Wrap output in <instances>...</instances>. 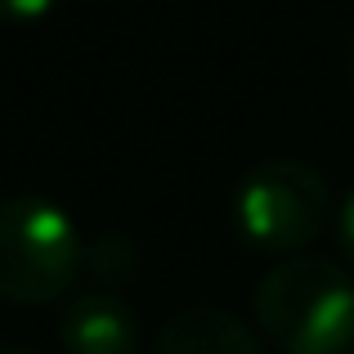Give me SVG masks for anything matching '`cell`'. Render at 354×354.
Returning a JSON list of instances; mask_svg holds the SVG:
<instances>
[{"label": "cell", "mask_w": 354, "mask_h": 354, "mask_svg": "<svg viewBox=\"0 0 354 354\" xmlns=\"http://www.w3.org/2000/svg\"><path fill=\"white\" fill-rule=\"evenodd\" d=\"M346 81H350V95H354V36L346 45Z\"/></svg>", "instance_id": "cell-9"}, {"label": "cell", "mask_w": 354, "mask_h": 354, "mask_svg": "<svg viewBox=\"0 0 354 354\" xmlns=\"http://www.w3.org/2000/svg\"><path fill=\"white\" fill-rule=\"evenodd\" d=\"M63 0H0V23H36L50 18Z\"/></svg>", "instance_id": "cell-7"}, {"label": "cell", "mask_w": 354, "mask_h": 354, "mask_svg": "<svg viewBox=\"0 0 354 354\" xmlns=\"http://www.w3.org/2000/svg\"><path fill=\"white\" fill-rule=\"evenodd\" d=\"M139 269H144V251L121 229L99 234L86 247V260H81V278H90L95 292H121V287H130L139 278Z\"/></svg>", "instance_id": "cell-6"}, {"label": "cell", "mask_w": 354, "mask_h": 354, "mask_svg": "<svg viewBox=\"0 0 354 354\" xmlns=\"http://www.w3.org/2000/svg\"><path fill=\"white\" fill-rule=\"evenodd\" d=\"M81 260L86 242L59 202L36 193L0 202V301L23 310L63 301L81 278Z\"/></svg>", "instance_id": "cell-3"}, {"label": "cell", "mask_w": 354, "mask_h": 354, "mask_svg": "<svg viewBox=\"0 0 354 354\" xmlns=\"http://www.w3.org/2000/svg\"><path fill=\"white\" fill-rule=\"evenodd\" d=\"M332 193L323 171L301 157H269L251 166L229 198V225L242 247L260 256H301L328 229Z\"/></svg>", "instance_id": "cell-2"}, {"label": "cell", "mask_w": 354, "mask_h": 354, "mask_svg": "<svg viewBox=\"0 0 354 354\" xmlns=\"http://www.w3.org/2000/svg\"><path fill=\"white\" fill-rule=\"evenodd\" d=\"M0 354H36V350H27V346H0Z\"/></svg>", "instance_id": "cell-10"}, {"label": "cell", "mask_w": 354, "mask_h": 354, "mask_svg": "<svg viewBox=\"0 0 354 354\" xmlns=\"http://www.w3.org/2000/svg\"><path fill=\"white\" fill-rule=\"evenodd\" d=\"M148 354H265L256 328L220 305H189L157 328Z\"/></svg>", "instance_id": "cell-5"}, {"label": "cell", "mask_w": 354, "mask_h": 354, "mask_svg": "<svg viewBox=\"0 0 354 354\" xmlns=\"http://www.w3.org/2000/svg\"><path fill=\"white\" fill-rule=\"evenodd\" d=\"M337 242H341V256L350 260L354 269V189L346 193V202H341V216H337Z\"/></svg>", "instance_id": "cell-8"}, {"label": "cell", "mask_w": 354, "mask_h": 354, "mask_svg": "<svg viewBox=\"0 0 354 354\" xmlns=\"http://www.w3.org/2000/svg\"><path fill=\"white\" fill-rule=\"evenodd\" d=\"M63 354H139L144 323L117 292H77L59 314Z\"/></svg>", "instance_id": "cell-4"}, {"label": "cell", "mask_w": 354, "mask_h": 354, "mask_svg": "<svg viewBox=\"0 0 354 354\" xmlns=\"http://www.w3.org/2000/svg\"><path fill=\"white\" fill-rule=\"evenodd\" d=\"M251 314L283 354H354V278L332 260H278L251 292Z\"/></svg>", "instance_id": "cell-1"}]
</instances>
